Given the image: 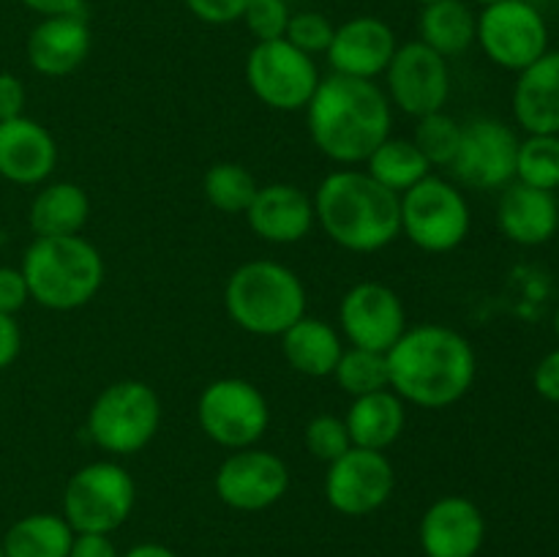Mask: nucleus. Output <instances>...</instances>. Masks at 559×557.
Segmentation results:
<instances>
[{
  "mask_svg": "<svg viewBox=\"0 0 559 557\" xmlns=\"http://www.w3.org/2000/svg\"><path fill=\"white\" fill-rule=\"evenodd\" d=\"M91 27H87L82 11L44 16L27 36V63L41 76H52V80L69 76L85 63L91 55Z\"/></svg>",
  "mask_w": 559,
  "mask_h": 557,
  "instance_id": "21",
  "label": "nucleus"
},
{
  "mask_svg": "<svg viewBox=\"0 0 559 557\" xmlns=\"http://www.w3.org/2000/svg\"><path fill=\"white\" fill-rule=\"evenodd\" d=\"M391 391L407 404L445 410L462 402L478 377V358L464 333L440 322L409 325L388 349Z\"/></svg>",
  "mask_w": 559,
  "mask_h": 557,
  "instance_id": "1",
  "label": "nucleus"
},
{
  "mask_svg": "<svg viewBox=\"0 0 559 557\" xmlns=\"http://www.w3.org/2000/svg\"><path fill=\"white\" fill-rule=\"evenodd\" d=\"M136 486L129 470L112 459H98L76 470L63 489V519L74 533L112 535L129 522Z\"/></svg>",
  "mask_w": 559,
  "mask_h": 557,
  "instance_id": "7",
  "label": "nucleus"
},
{
  "mask_svg": "<svg viewBox=\"0 0 559 557\" xmlns=\"http://www.w3.org/2000/svg\"><path fill=\"white\" fill-rule=\"evenodd\" d=\"M413 142L431 167H451L453 158H456L459 142H462V123L451 118L445 109L424 115L415 126Z\"/></svg>",
  "mask_w": 559,
  "mask_h": 557,
  "instance_id": "33",
  "label": "nucleus"
},
{
  "mask_svg": "<svg viewBox=\"0 0 559 557\" xmlns=\"http://www.w3.org/2000/svg\"><path fill=\"white\" fill-rule=\"evenodd\" d=\"M257 189H260V183L251 175V169L238 162H218L202 175V194H205L207 205L229 213V216H243L254 200Z\"/></svg>",
  "mask_w": 559,
  "mask_h": 557,
  "instance_id": "30",
  "label": "nucleus"
},
{
  "mask_svg": "<svg viewBox=\"0 0 559 557\" xmlns=\"http://www.w3.org/2000/svg\"><path fill=\"white\" fill-rule=\"evenodd\" d=\"M87 218H91V197L74 180L44 183L27 208V224L36 238L82 235Z\"/></svg>",
  "mask_w": 559,
  "mask_h": 557,
  "instance_id": "26",
  "label": "nucleus"
},
{
  "mask_svg": "<svg viewBox=\"0 0 559 557\" xmlns=\"http://www.w3.org/2000/svg\"><path fill=\"white\" fill-rule=\"evenodd\" d=\"M338 328L349 347L388 353L409 328L404 300L382 282H358L338 304Z\"/></svg>",
  "mask_w": 559,
  "mask_h": 557,
  "instance_id": "16",
  "label": "nucleus"
},
{
  "mask_svg": "<svg viewBox=\"0 0 559 557\" xmlns=\"http://www.w3.org/2000/svg\"><path fill=\"white\" fill-rule=\"evenodd\" d=\"M69 557H120V552L109 535L76 533L71 541Z\"/></svg>",
  "mask_w": 559,
  "mask_h": 557,
  "instance_id": "42",
  "label": "nucleus"
},
{
  "mask_svg": "<svg viewBox=\"0 0 559 557\" xmlns=\"http://www.w3.org/2000/svg\"><path fill=\"white\" fill-rule=\"evenodd\" d=\"M533 388L540 399L559 404V347L549 349L533 369Z\"/></svg>",
  "mask_w": 559,
  "mask_h": 557,
  "instance_id": "39",
  "label": "nucleus"
},
{
  "mask_svg": "<svg viewBox=\"0 0 559 557\" xmlns=\"http://www.w3.org/2000/svg\"><path fill=\"white\" fill-rule=\"evenodd\" d=\"M557 9H559V0H557Z\"/></svg>",
  "mask_w": 559,
  "mask_h": 557,
  "instance_id": "49",
  "label": "nucleus"
},
{
  "mask_svg": "<svg viewBox=\"0 0 559 557\" xmlns=\"http://www.w3.org/2000/svg\"><path fill=\"white\" fill-rule=\"evenodd\" d=\"M197 424L202 435L227 451L251 448L271 426L267 399L243 377H218L197 399Z\"/></svg>",
  "mask_w": 559,
  "mask_h": 557,
  "instance_id": "9",
  "label": "nucleus"
},
{
  "mask_svg": "<svg viewBox=\"0 0 559 557\" xmlns=\"http://www.w3.org/2000/svg\"><path fill=\"white\" fill-rule=\"evenodd\" d=\"M331 377L338 382V388H342L344 393H349L353 399L366 396V393L374 391H385V388H391L388 353H377V349L364 347H344L342 358H338Z\"/></svg>",
  "mask_w": 559,
  "mask_h": 557,
  "instance_id": "31",
  "label": "nucleus"
},
{
  "mask_svg": "<svg viewBox=\"0 0 559 557\" xmlns=\"http://www.w3.org/2000/svg\"><path fill=\"white\" fill-rule=\"evenodd\" d=\"M183 3L205 25H229L243 16L249 0H183Z\"/></svg>",
  "mask_w": 559,
  "mask_h": 557,
  "instance_id": "37",
  "label": "nucleus"
},
{
  "mask_svg": "<svg viewBox=\"0 0 559 557\" xmlns=\"http://www.w3.org/2000/svg\"><path fill=\"white\" fill-rule=\"evenodd\" d=\"M418 3H420V5H426V3H435V0H418Z\"/></svg>",
  "mask_w": 559,
  "mask_h": 557,
  "instance_id": "47",
  "label": "nucleus"
},
{
  "mask_svg": "<svg viewBox=\"0 0 559 557\" xmlns=\"http://www.w3.org/2000/svg\"><path fill=\"white\" fill-rule=\"evenodd\" d=\"M475 3H480V5H489V3H497V0H475Z\"/></svg>",
  "mask_w": 559,
  "mask_h": 557,
  "instance_id": "46",
  "label": "nucleus"
},
{
  "mask_svg": "<svg viewBox=\"0 0 559 557\" xmlns=\"http://www.w3.org/2000/svg\"><path fill=\"white\" fill-rule=\"evenodd\" d=\"M516 180L540 191L559 189V134H527L519 140Z\"/></svg>",
  "mask_w": 559,
  "mask_h": 557,
  "instance_id": "32",
  "label": "nucleus"
},
{
  "mask_svg": "<svg viewBox=\"0 0 559 557\" xmlns=\"http://www.w3.org/2000/svg\"><path fill=\"white\" fill-rule=\"evenodd\" d=\"M475 44L491 63L519 74L549 52V25L530 0H497L478 14Z\"/></svg>",
  "mask_w": 559,
  "mask_h": 557,
  "instance_id": "11",
  "label": "nucleus"
},
{
  "mask_svg": "<svg viewBox=\"0 0 559 557\" xmlns=\"http://www.w3.org/2000/svg\"><path fill=\"white\" fill-rule=\"evenodd\" d=\"M282 353L284 360L293 366L298 375L320 380L331 377L336 369L338 358L344 353V339L331 322L317 320V317L304 315L295 325L282 333Z\"/></svg>",
  "mask_w": 559,
  "mask_h": 557,
  "instance_id": "25",
  "label": "nucleus"
},
{
  "mask_svg": "<svg viewBox=\"0 0 559 557\" xmlns=\"http://www.w3.org/2000/svg\"><path fill=\"white\" fill-rule=\"evenodd\" d=\"M385 93L391 107L415 120L440 112L451 98V66L424 42L402 44L385 69Z\"/></svg>",
  "mask_w": 559,
  "mask_h": 557,
  "instance_id": "13",
  "label": "nucleus"
},
{
  "mask_svg": "<svg viewBox=\"0 0 559 557\" xmlns=\"http://www.w3.org/2000/svg\"><path fill=\"white\" fill-rule=\"evenodd\" d=\"M22 3L41 16H58V14H76V11H82L85 0H22Z\"/></svg>",
  "mask_w": 559,
  "mask_h": 557,
  "instance_id": "43",
  "label": "nucleus"
},
{
  "mask_svg": "<svg viewBox=\"0 0 559 557\" xmlns=\"http://www.w3.org/2000/svg\"><path fill=\"white\" fill-rule=\"evenodd\" d=\"M519 137L497 118H473L462 126L451 169L456 180L475 191H502L516 180Z\"/></svg>",
  "mask_w": 559,
  "mask_h": 557,
  "instance_id": "12",
  "label": "nucleus"
},
{
  "mask_svg": "<svg viewBox=\"0 0 559 557\" xmlns=\"http://www.w3.org/2000/svg\"><path fill=\"white\" fill-rule=\"evenodd\" d=\"M27 300H31V289L20 268L0 265V315L16 317V311L25 309Z\"/></svg>",
  "mask_w": 559,
  "mask_h": 557,
  "instance_id": "38",
  "label": "nucleus"
},
{
  "mask_svg": "<svg viewBox=\"0 0 559 557\" xmlns=\"http://www.w3.org/2000/svg\"><path fill=\"white\" fill-rule=\"evenodd\" d=\"M31 300L49 311H74L104 287V257L82 235L33 238L20 262Z\"/></svg>",
  "mask_w": 559,
  "mask_h": 557,
  "instance_id": "4",
  "label": "nucleus"
},
{
  "mask_svg": "<svg viewBox=\"0 0 559 557\" xmlns=\"http://www.w3.org/2000/svg\"><path fill=\"white\" fill-rule=\"evenodd\" d=\"M27 93L25 85L11 71H0V120H11L25 115Z\"/></svg>",
  "mask_w": 559,
  "mask_h": 557,
  "instance_id": "40",
  "label": "nucleus"
},
{
  "mask_svg": "<svg viewBox=\"0 0 559 557\" xmlns=\"http://www.w3.org/2000/svg\"><path fill=\"white\" fill-rule=\"evenodd\" d=\"M120 557H178V555H175L169 546L158 544V541H142V544H134L126 555Z\"/></svg>",
  "mask_w": 559,
  "mask_h": 557,
  "instance_id": "44",
  "label": "nucleus"
},
{
  "mask_svg": "<svg viewBox=\"0 0 559 557\" xmlns=\"http://www.w3.org/2000/svg\"><path fill=\"white\" fill-rule=\"evenodd\" d=\"M402 235L429 254H448L467 240L473 227L467 197L440 175H426L399 197Z\"/></svg>",
  "mask_w": 559,
  "mask_h": 557,
  "instance_id": "8",
  "label": "nucleus"
},
{
  "mask_svg": "<svg viewBox=\"0 0 559 557\" xmlns=\"http://www.w3.org/2000/svg\"><path fill=\"white\" fill-rule=\"evenodd\" d=\"M420 549L426 557H478L486 541L484 511L464 495H445L420 517Z\"/></svg>",
  "mask_w": 559,
  "mask_h": 557,
  "instance_id": "17",
  "label": "nucleus"
},
{
  "mask_svg": "<svg viewBox=\"0 0 559 557\" xmlns=\"http://www.w3.org/2000/svg\"><path fill=\"white\" fill-rule=\"evenodd\" d=\"M306 126L322 156L358 167L391 137L393 107L374 80L331 74L320 80L306 107Z\"/></svg>",
  "mask_w": 559,
  "mask_h": 557,
  "instance_id": "2",
  "label": "nucleus"
},
{
  "mask_svg": "<svg viewBox=\"0 0 559 557\" xmlns=\"http://www.w3.org/2000/svg\"><path fill=\"white\" fill-rule=\"evenodd\" d=\"M393 486L396 470L388 453L353 446L336 462L328 464L322 489L333 511L344 517H369L391 500Z\"/></svg>",
  "mask_w": 559,
  "mask_h": 557,
  "instance_id": "14",
  "label": "nucleus"
},
{
  "mask_svg": "<svg viewBox=\"0 0 559 557\" xmlns=\"http://www.w3.org/2000/svg\"><path fill=\"white\" fill-rule=\"evenodd\" d=\"M304 442L309 448L311 457L317 462H336L342 453H347L353 448V440H349L347 424H344L342 415L333 413H320L306 424L304 431Z\"/></svg>",
  "mask_w": 559,
  "mask_h": 557,
  "instance_id": "34",
  "label": "nucleus"
},
{
  "mask_svg": "<svg viewBox=\"0 0 559 557\" xmlns=\"http://www.w3.org/2000/svg\"><path fill=\"white\" fill-rule=\"evenodd\" d=\"M74 530L63 513H27L16 519L3 535L5 557H69Z\"/></svg>",
  "mask_w": 559,
  "mask_h": 557,
  "instance_id": "28",
  "label": "nucleus"
},
{
  "mask_svg": "<svg viewBox=\"0 0 559 557\" xmlns=\"http://www.w3.org/2000/svg\"><path fill=\"white\" fill-rule=\"evenodd\" d=\"M497 227L516 246H544L559 229V200L519 180L508 183L497 200Z\"/></svg>",
  "mask_w": 559,
  "mask_h": 557,
  "instance_id": "22",
  "label": "nucleus"
},
{
  "mask_svg": "<svg viewBox=\"0 0 559 557\" xmlns=\"http://www.w3.org/2000/svg\"><path fill=\"white\" fill-rule=\"evenodd\" d=\"M289 16L293 11H289L287 0H249L240 20L246 22L257 42H276L287 33Z\"/></svg>",
  "mask_w": 559,
  "mask_h": 557,
  "instance_id": "36",
  "label": "nucleus"
},
{
  "mask_svg": "<svg viewBox=\"0 0 559 557\" xmlns=\"http://www.w3.org/2000/svg\"><path fill=\"white\" fill-rule=\"evenodd\" d=\"M344 424H347L349 440L355 448L385 453L407 426V402L396 396L391 388L366 393V396L353 399L347 415H344Z\"/></svg>",
  "mask_w": 559,
  "mask_h": 557,
  "instance_id": "24",
  "label": "nucleus"
},
{
  "mask_svg": "<svg viewBox=\"0 0 559 557\" xmlns=\"http://www.w3.org/2000/svg\"><path fill=\"white\" fill-rule=\"evenodd\" d=\"M311 200L322 233L344 251L374 254L402 235L399 194L377 183L366 169H333Z\"/></svg>",
  "mask_w": 559,
  "mask_h": 557,
  "instance_id": "3",
  "label": "nucleus"
},
{
  "mask_svg": "<svg viewBox=\"0 0 559 557\" xmlns=\"http://www.w3.org/2000/svg\"><path fill=\"white\" fill-rule=\"evenodd\" d=\"M366 173L391 189L393 194L402 197L404 191L413 189L415 183L431 175V164L426 162L424 153L418 151L413 140L404 137H388L369 158H366Z\"/></svg>",
  "mask_w": 559,
  "mask_h": 557,
  "instance_id": "29",
  "label": "nucleus"
},
{
  "mask_svg": "<svg viewBox=\"0 0 559 557\" xmlns=\"http://www.w3.org/2000/svg\"><path fill=\"white\" fill-rule=\"evenodd\" d=\"M243 216L257 238L276 246L298 244L317 224L314 200L295 183L260 186Z\"/></svg>",
  "mask_w": 559,
  "mask_h": 557,
  "instance_id": "19",
  "label": "nucleus"
},
{
  "mask_svg": "<svg viewBox=\"0 0 559 557\" xmlns=\"http://www.w3.org/2000/svg\"><path fill=\"white\" fill-rule=\"evenodd\" d=\"M162 426V399L147 382L118 380L104 388L87 410L85 431L96 448L131 457L147 448Z\"/></svg>",
  "mask_w": 559,
  "mask_h": 557,
  "instance_id": "6",
  "label": "nucleus"
},
{
  "mask_svg": "<svg viewBox=\"0 0 559 557\" xmlns=\"http://www.w3.org/2000/svg\"><path fill=\"white\" fill-rule=\"evenodd\" d=\"M58 167V142L38 120H0V178L16 186H41Z\"/></svg>",
  "mask_w": 559,
  "mask_h": 557,
  "instance_id": "20",
  "label": "nucleus"
},
{
  "mask_svg": "<svg viewBox=\"0 0 559 557\" xmlns=\"http://www.w3.org/2000/svg\"><path fill=\"white\" fill-rule=\"evenodd\" d=\"M306 287L298 273L276 260H249L224 284L227 317L251 336H282L306 315Z\"/></svg>",
  "mask_w": 559,
  "mask_h": 557,
  "instance_id": "5",
  "label": "nucleus"
},
{
  "mask_svg": "<svg viewBox=\"0 0 559 557\" xmlns=\"http://www.w3.org/2000/svg\"><path fill=\"white\" fill-rule=\"evenodd\" d=\"M0 557H5V552H3V544H0Z\"/></svg>",
  "mask_w": 559,
  "mask_h": 557,
  "instance_id": "48",
  "label": "nucleus"
},
{
  "mask_svg": "<svg viewBox=\"0 0 559 557\" xmlns=\"http://www.w3.org/2000/svg\"><path fill=\"white\" fill-rule=\"evenodd\" d=\"M333 31H336V25L325 14H320V11H300V14L289 16L284 38L293 47H298L300 52L314 58V55L328 52V47L333 42Z\"/></svg>",
  "mask_w": 559,
  "mask_h": 557,
  "instance_id": "35",
  "label": "nucleus"
},
{
  "mask_svg": "<svg viewBox=\"0 0 559 557\" xmlns=\"http://www.w3.org/2000/svg\"><path fill=\"white\" fill-rule=\"evenodd\" d=\"M396 47V33L380 16H353L333 31V42L325 55L333 74L377 80L385 74Z\"/></svg>",
  "mask_w": 559,
  "mask_h": 557,
  "instance_id": "18",
  "label": "nucleus"
},
{
  "mask_svg": "<svg viewBox=\"0 0 559 557\" xmlns=\"http://www.w3.org/2000/svg\"><path fill=\"white\" fill-rule=\"evenodd\" d=\"M22 353V328L14 315H0V371L9 369Z\"/></svg>",
  "mask_w": 559,
  "mask_h": 557,
  "instance_id": "41",
  "label": "nucleus"
},
{
  "mask_svg": "<svg viewBox=\"0 0 559 557\" xmlns=\"http://www.w3.org/2000/svg\"><path fill=\"white\" fill-rule=\"evenodd\" d=\"M213 489L224 506L254 513L276 506L289 489V470L284 459L265 448H240L218 464Z\"/></svg>",
  "mask_w": 559,
  "mask_h": 557,
  "instance_id": "15",
  "label": "nucleus"
},
{
  "mask_svg": "<svg viewBox=\"0 0 559 557\" xmlns=\"http://www.w3.org/2000/svg\"><path fill=\"white\" fill-rule=\"evenodd\" d=\"M513 118L527 134H559V49L540 55L516 74Z\"/></svg>",
  "mask_w": 559,
  "mask_h": 557,
  "instance_id": "23",
  "label": "nucleus"
},
{
  "mask_svg": "<svg viewBox=\"0 0 559 557\" xmlns=\"http://www.w3.org/2000/svg\"><path fill=\"white\" fill-rule=\"evenodd\" d=\"M243 71L249 91L276 112H300L309 107L322 80L314 58L293 47L287 38L257 42Z\"/></svg>",
  "mask_w": 559,
  "mask_h": 557,
  "instance_id": "10",
  "label": "nucleus"
},
{
  "mask_svg": "<svg viewBox=\"0 0 559 557\" xmlns=\"http://www.w3.org/2000/svg\"><path fill=\"white\" fill-rule=\"evenodd\" d=\"M551 325H555V336H557V342H559V306H557V311H555V320H551Z\"/></svg>",
  "mask_w": 559,
  "mask_h": 557,
  "instance_id": "45",
  "label": "nucleus"
},
{
  "mask_svg": "<svg viewBox=\"0 0 559 557\" xmlns=\"http://www.w3.org/2000/svg\"><path fill=\"white\" fill-rule=\"evenodd\" d=\"M418 33V42H424L426 47L451 60L456 55L467 52L475 44L478 14L469 9L467 0H435V3H426L424 11H420Z\"/></svg>",
  "mask_w": 559,
  "mask_h": 557,
  "instance_id": "27",
  "label": "nucleus"
}]
</instances>
